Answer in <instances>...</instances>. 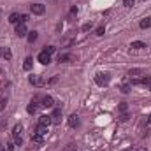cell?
<instances>
[{"instance_id":"17","label":"cell","mask_w":151,"mask_h":151,"mask_svg":"<svg viewBox=\"0 0 151 151\" xmlns=\"http://www.w3.org/2000/svg\"><path fill=\"white\" fill-rule=\"evenodd\" d=\"M9 23L18 25V23H19V14H18V12H12V14L9 16Z\"/></svg>"},{"instance_id":"6","label":"cell","mask_w":151,"mask_h":151,"mask_svg":"<svg viewBox=\"0 0 151 151\" xmlns=\"http://www.w3.org/2000/svg\"><path fill=\"white\" fill-rule=\"evenodd\" d=\"M39 109V104H37V99H34L30 104H28V107H27V111H28V114H35Z\"/></svg>"},{"instance_id":"5","label":"cell","mask_w":151,"mask_h":151,"mask_svg":"<svg viewBox=\"0 0 151 151\" xmlns=\"http://www.w3.org/2000/svg\"><path fill=\"white\" fill-rule=\"evenodd\" d=\"M62 121V109H55L53 114H51V123H55V125H58Z\"/></svg>"},{"instance_id":"2","label":"cell","mask_w":151,"mask_h":151,"mask_svg":"<svg viewBox=\"0 0 151 151\" xmlns=\"http://www.w3.org/2000/svg\"><path fill=\"white\" fill-rule=\"evenodd\" d=\"M30 11H32L34 14H37V16H42V14L46 12V7H44L42 4H32V5H30Z\"/></svg>"},{"instance_id":"31","label":"cell","mask_w":151,"mask_h":151,"mask_svg":"<svg viewBox=\"0 0 151 151\" xmlns=\"http://www.w3.org/2000/svg\"><path fill=\"white\" fill-rule=\"evenodd\" d=\"M14 142H16V146H21V142H23V141H21V137H16V139H14Z\"/></svg>"},{"instance_id":"8","label":"cell","mask_w":151,"mask_h":151,"mask_svg":"<svg viewBox=\"0 0 151 151\" xmlns=\"http://www.w3.org/2000/svg\"><path fill=\"white\" fill-rule=\"evenodd\" d=\"M42 106H44V107H53V106H55V99L49 97V95H46V97L42 99Z\"/></svg>"},{"instance_id":"36","label":"cell","mask_w":151,"mask_h":151,"mask_svg":"<svg viewBox=\"0 0 151 151\" xmlns=\"http://www.w3.org/2000/svg\"><path fill=\"white\" fill-rule=\"evenodd\" d=\"M150 90H151V83H150Z\"/></svg>"},{"instance_id":"37","label":"cell","mask_w":151,"mask_h":151,"mask_svg":"<svg viewBox=\"0 0 151 151\" xmlns=\"http://www.w3.org/2000/svg\"><path fill=\"white\" fill-rule=\"evenodd\" d=\"M0 53H2V51H0Z\"/></svg>"},{"instance_id":"1","label":"cell","mask_w":151,"mask_h":151,"mask_svg":"<svg viewBox=\"0 0 151 151\" xmlns=\"http://www.w3.org/2000/svg\"><path fill=\"white\" fill-rule=\"evenodd\" d=\"M109 79H111V77H109V74H107V72L95 76V83H97L99 86H107V84H109Z\"/></svg>"},{"instance_id":"33","label":"cell","mask_w":151,"mask_h":151,"mask_svg":"<svg viewBox=\"0 0 151 151\" xmlns=\"http://www.w3.org/2000/svg\"><path fill=\"white\" fill-rule=\"evenodd\" d=\"M56 81H58V77H51V79H49L47 83H49V84H53V83H56Z\"/></svg>"},{"instance_id":"14","label":"cell","mask_w":151,"mask_h":151,"mask_svg":"<svg viewBox=\"0 0 151 151\" xmlns=\"http://www.w3.org/2000/svg\"><path fill=\"white\" fill-rule=\"evenodd\" d=\"M150 27H151V16L142 18V19H141V28H142V30H146V28H150Z\"/></svg>"},{"instance_id":"20","label":"cell","mask_w":151,"mask_h":151,"mask_svg":"<svg viewBox=\"0 0 151 151\" xmlns=\"http://www.w3.org/2000/svg\"><path fill=\"white\" fill-rule=\"evenodd\" d=\"M27 35H28V42H34V40H37V37H39V34L35 30H34V32H28Z\"/></svg>"},{"instance_id":"35","label":"cell","mask_w":151,"mask_h":151,"mask_svg":"<svg viewBox=\"0 0 151 151\" xmlns=\"http://www.w3.org/2000/svg\"><path fill=\"white\" fill-rule=\"evenodd\" d=\"M148 123H150V125H151V114H150V118H148Z\"/></svg>"},{"instance_id":"24","label":"cell","mask_w":151,"mask_h":151,"mask_svg":"<svg viewBox=\"0 0 151 151\" xmlns=\"http://www.w3.org/2000/svg\"><path fill=\"white\" fill-rule=\"evenodd\" d=\"M44 51H46V53H49V55H53V53L56 51V47H55V46H47V47H46Z\"/></svg>"},{"instance_id":"11","label":"cell","mask_w":151,"mask_h":151,"mask_svg":"<svg viewBox=\"0 0 151 151\" xmlns=\"http://www.w3.org/2000/svg\"><path fill=\"white\" fill-rule=\"evenodd\" d=\"M2 56L9 62V60L12 58V51H11V47H2Z\"/></svg>"},{"instance_id":"12","label":"cell","mask_w":151,"mask_h":151,"mask_svg":"<svg viewBox=\"0 0 151 151\" xmlns=\"http://www.w3.org/2000/svg\"><path fill=\"white\" fill-rule=\"evenodd\" d=\"M32 67H34V60L28 56V58H25V62H23V69L25 70H32Z\"/></svg>"},{"instance_id":"4","label":"cell","mask_w":151,"mask_h":151,"mask_svg":"<svg viewBox=\"0 0 151 151\" xmlns=\"http://www.w3.org/2000/svg\"><path fill=\"white\" fill-rule=\"evenodd\" d=\"M37 60L42 63V65H47V63H51V55L46 53V51H42V53L37 56Z\"/></svg>"},{"instance_id":"10","label":"cell","mask_w":151,"mask_h":151,"mask_svg":"<svg viewBox=\"0 0 151 151\" xmlns=\"http://www.w3.org/2000/svg\"><path fill=\"white\" fill-rule=\"evenodd\" d=\"M21 132H23V127L18 123V125H14V128H12V137L16 139V137H21Z\"/></svg>"},{"instance_id":"13","label":"cell","mask_w":151,"mask_h":151,"mask_svg":"<svg viewBox=\"0 0 151 151\" xmlns=\"http://www.w3.org/2000/svg\"><path fill=\"white\" fill-rule=\"evenodd\" d=\"M32 142H34V144H42V142H44V135H40V134H32Z\"/></svg>"},{"instance_id":"30","label":"cell","mask_w":151,"mask_h":151,"mask_svg":"<svg viewBox=\"0 0 151 151\" xmlns=\"http://www.w3.org/2000/svg\"><path fill=\"white\" fill-rule=\"evenodd\" d=\"M5 106H7V99L4 97V99H0V109H4Z\"/></svg>"},{"instance_id":"7","label":"cell","mask_w":151,"mask_h":151,"mask_svg":"<svg viewBox=\"0 0 151 151\" xmlns=\"http://www.w3.org/2000/svg\"><path fill=\"white\" fill-rule=\"evenodd\" d=\"M28 81H30V84H34V86H42V84H44V81L40 79V76H30Z\"/></svg>"},{"instance_id":"19","label":"cell","mask_w":151,"mask_h":151,"mask_svg":"<svg viewBox=\"0 0 151 151\" xmlns=\"http://www.w3.org/2000/svg\"><path fill=\"white\" fill-rule=\"evenodd\" d=\"M128 76H146V74H144L142 69H132V70L128 72Z\"/></svg>"},{"instance_id":"27","label":"cell","mask_w":151,"mask_h":151,"mask_svg":"<svg viewBox=\"0 0 151 151\" xmlns=\"http://www.w3.org/2000/svg\"><path fill=\"white\" fill-rule=\"evenodd\" d=\"M28 21V16L27 14H19V23H27Z\"/></svg>"},{"instance_id":"22","label":"cell","mask_w":151,"mask_h":151,"mask_svg":"<svg viewBox=\"0 0 151 151\" xmlns=\"http://www.w3.org/2000/svg\"><path fill=\"white\" fill-rule=\"evenodd\" d=\"M104 34H106V27H104V25H100V27L95 30V35H104Z\"/></svg>"},{"instance_id":"28","label":"cell","mask_w":151,"mask_h":151,"mask_svg":"<svg viewBox=\"0 0 151 151\" xmlns=\"http://www.w3.org/2000/svg\"><path fill=\"white\" fill-rule=\"evenodd\" d=\"M132 84L134 86H142V79H132Z\"/></svg>"},{"instance_id":"32","label":"cell","mask_w":151,"mask_h":151,"mask_svg":"<svg viewBox=\"0 0 151 151\" xmlns=\"http://www.w3.org/2000/svg\"><path fill=\"white\" fill-rule=\"evenodd\" d=\"M7 151H14V144H12V142L7 144Z\"/></svg>"},{"instance_id":"26","label":"cell","mask_w":151,"mask_h":151,"mask_svg":"<svg viewBox=\"0 0 151 151\" xmlns=\"http://www.w3.org/2000/svg\"><path fill=\"white\" fill-rule=\"evenodd\" d=\"M119 90H121V93H130V86H128V84H123Z\"/></svg>"},{"instance_id":"16","label":"cell","mask_w":151,"mask_h":151,"mask_svg":"<svg viewBox=\"0 0 151 151\" xmlns=\"http://www.w3.org/2000/svg\"><path fill=\"white\" fill-rule=\"evenodd\" d=\"M79 125V118L76 116V114H72L70 118H69V127H72V128H76Z\"/></svg>"},{"instance_id":"9","label":"cell","mask_w":151,"mask_h":151,"mask_svg":"<svg viewBox=\"0 0 151 151\" xmlns=\"http://www.w3.org/2000/svg\"><path fill=\"white\" fill-rule=\"evenodd\" d=\"M39 125L49 127V125H51V116H47V114H42V116H40V119H39Z\"/></svg>"},{"instance_id":"3","label":"cell","mask_w":151,"mask_h":151,"mask_svg":"<svg viewBox=\"0 0 151 151\" xmlns=\"http://www.w3.org/2000/svg\"><path fill=\"white\" fill-rule=\"evenodd\" d=\"M14 32H16V35L18 37H25L28 32H27V25L25 23H18L16 25V28H14Z\"/></svg>"},{"instance_id":"25","label":"cell","mask_w":151,"mask_h":151,"mask_svg":"<svg viewBox=\"0 0 151 151\" xmlns=\"http://www.w3.org/2000/svg\"><path fill=\"white\" fill-rule=\"evenodd\" d=\"M69 58H70L69 55H60V58H58V62H60V63H63V62H67Z\"/></svg>"},{"instance_id":"34","label":"cell","mask_w":151,"mask_h":151,"mask_svg":"<svg viewBox=\"0 0 151 151\" xmlns=\"http://www.w3.org/2000/svg\"><path fill=\"white\" fill-rule=\"evenodd\" d=\"M0 151H4V144H2V141H0Z\"/></svg>"},{"instance_id":"23","label":"cell","mask_w":151,"mask_h":151,"mask_svg":"<svg viewBox=\"0 0 151 151\" xmlns=\"http://www.w3.org/2000/svg\"><path fill=\"white\" fill-rule=\"evenodd\" d=\"M128 118H130V116H128V113H121V116H119V121H121V123H125V121H128Z\"/></svg>"},{"instance_id":"29","label":"cell","mask_w":151,"mask_h":151,"mask_svg":"<svg viewBox=\"0 0 151 151\" xmlns=\"http://www.w3.org/2000/svg\"><path fill=\"white\" fill-rule=\"evenodd\" d=\"M134 2H135V0H123V5H125V7H132Z\"/></svg>"},{"instance_id":"15","label":"cell","mask_w":151,"mask_h":151,"mask_svg":"<svg viewBox=\"0 0 151 151\" xmlns=\"http://www.w3.org/2000/svg\"><path fill=\"white\" fill-rule=\"evenodd\" d=\"M130 47H132V49H142V47H146V44H144L142 40H134V42L130 44Z\"/></svg>"},{"instance_id":"21","label":"cell","mask_w":151,"mask_h":151,"mask_svg":"<svg viewBox=\"0 0 151 151\" xmlns=\"http://www.w3.org/2000/svg\"><path fill=\"white\" fill-rule=\"evenodd\" d=\"M118 111H119V113H127V111H128V106H127V102H121V104L118 106Z\"/></svg>"},{"instance_id":"18","label":"cell","mask_w":151,"mask_h":151,"mask_svg":"<svg viewBox=\"0 0 151 151\" xmlns=\"http://www.w3.org/2000/svg\"><path fill=\"white\" fill-rule=\"evenodd\" d=\"M35 134L46 135V134H47V127H44V125H37V128H35Z\"/></svg>"}]
</instances>
